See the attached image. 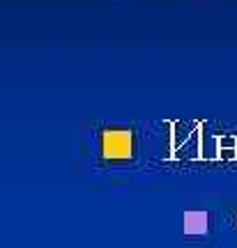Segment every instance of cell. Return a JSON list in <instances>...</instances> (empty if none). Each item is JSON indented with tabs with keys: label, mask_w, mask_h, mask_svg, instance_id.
Listing matches in <instances>:
<instances>
[{
	"label": "cell",
	"mask_w": 237,
	"mask_h": 248,
	"mask_svg": "<svg viewBox=\"0 0 237 248\" xmlns=\"http://www.w3.org/2000/svg\"><path fill=\"white\" fill-rule=\"evenodd\" d=\"M102 154L104 159H132L134 136L127 129H108L102 138Z\"/></svg>",
	"instance_id": "1"
},
{
	"label": "cell",
	"mask_w": 237,
	"mask_h": 248,
	"mask_svg": "<svg viewBox=\"0 0 237 248\" xmlns=\"http://www.w3.org/2000/svg\"><path fill=\"white\" fill-rule=\"evenodd\" d=\"M170 126H173V133H170V152L175 154V152L182 150L185 142L191 138L193 129H196V122H193L191 126H185V122H173ZM173 154H170V159H173Z\"/></svg>",
	"instance_id": "2"
},
{
	"label": "cell",
	"mask_w": 237,
	"mask_h": 248,
	"mask_svg": "<svg viewBox=\"0 0 237 248\" xmlns=\"http://www.w3.org/2000/svg\"><path fill=\"white\" fill-rule=\"evenodd\" d=\"M185 232L186 234H205V232H207V214L205 212H186L185 214Z\"/></svg>",
	"instance_id": "3"
},
{
	"label": "cell",
	"mask_w": 237,
	"mask_h": 248,
	"mask_svg": "<svg viewBox=\"0 0 237 248\" xmlns=\"http://www.w3.org/2000/svg\"><path fill=\"white\" fill-rule=\"evenodd\" d=\"M217 159L221 161H237V147H228V150H219Z\"/></svg>",
	"instance_id": "4"
}]
</instances>
